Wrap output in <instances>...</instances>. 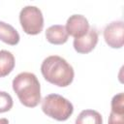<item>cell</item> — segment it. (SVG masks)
I'll use <instances>...</instances> for the list:
<instances>
[{"mask_svg": "<svg viewBox=\"0 0 124 124\" xmlns=\"http://www.w3.org/2000/svg\"><path fill=\"white\" fill-rule=\"evenodd\" d=\"M41 72L46 81L59 87L70 85L75 76L73 67L58 55H50L45 58L41 65Z\"/></svg>", "mask_w": 124, "mask_h": 124, "instance_id": "1", "label": "cell"}, {"mask_svg": "<svg viewBox=\"0 0 124 124\" xmlns=\"http://www.w3.org/2000/svg\"><path fill=\"white\" fill-rule=\"evenodd\" d=\"M13 89L20 103L27 108H35L41 102V85L33 73L18 74L13 79Z\"/></svg>", "mask_w": 124, "mask_h": 124, "instance_id": "2", "label": "cell"}, {"mask_svg": "<svg viewBox=\"0 0 124 124\" xmlns=\"http://www.w3.org/2000/svg\"><path fill=\"white\" fill-rule=\"evenodd\" d=\"M42 110L57 121L67 120L74 111L73 104L58 94H48L42 100Z\"/></svg>", "mask_w": 124, "mask_h": 124, "instance_id": "3", "label": "cell"}, {"mask_svg": "<svg viewBox=\"0 0 124 124\" xmlns=\"http://www.w3.org/2000/svg\"><path fill=\"white\" fill-rule=\"evenodd\" d=\"M19 22L23 31L28 35H37L44 27L42 11L36 6H25L19 13Z\"/></svg>", "mask_w": 124, "mask_h": 124, "instance_id": "4", "label": "cell"}, {"mask_svg": "<svg viewBox=\"0 0 124 124\" xmlns=\"http://www.w3.org/2000/svg\"><path fill=\"white\" fill-rule=\"evenodd\" d=\"M104 39L108 46L120 48L124 44V23L122 20L112 21L104 30Z\"/></svg>", "mask_w": 124, "mask_h": 124, "instance_id": "5", "label": "cell"}, {"mask_svg": "<svg viewBox=\"0 0 124 124\" xmlns=\"http://www.w3.org/2000/svg\"><path fill=\"white\" fill-rule=\"evenodd\" d=\"M66 31L68 35L75 39L84 36L89 30V23L87 18L82 15H73L66 22Z\"/></svg>", "mask_w": 124, "mask_h": 124, "instance_id": "6", "label": "cell"}, {"mask_svg": "<svg viewBox=\"0 0 124 124\" xmlns=\"http://www.w3.org/2000/svg\"><path fill=\"white\" fill-rule=\"evenodd\" d=\"M98 38L97 30L94 28H89L88 32L84 36L74 40V48L78 53H88L95 48L98 43Z\"/></svg>", "mask_w": 124, "mask_h": 124, "instance_id": "7", "label": "cell"}, {"mask_svg": "<svg viewBox=\"0 0 124 124\" xmlns=\"http://www.w3.org/2000/svg\"><path fill=\"white\" fill-rule=\"evenodd\" d=\"M68 37L69 35L64 25H51L46 31V38L52 45H63L68 41Z\"/></svg>", "mask_w": 124, "mask_h": 124, "instance_id": "8", "label": "cell"}, {"mask_svg": "<svg viewBox=\"0 0 124 124\" xmlns=\"http://www.w3.org/2000/svg\"><path fill=\"white\" fill-rule=\"evenodd\" d=\"M18 32L11 25L4 21H0V40L8 45L16 46L19 42Z\"/></svg>", "mask_w": 124, "mask_h": 124, "instance_id": "9", "label": "cell"}, {"mask_svg": "<svg viewBox=\"0 0 124 124\" xmlns=\"http://www.w3.org/2000/svg\"><path fill=\"white\" fill-rule=\"evenodd\" d=\"M15 57L12 52L1 49L0 50V78L8 76L15 68Z\"/></svg>", "mask_w": 124, "mask_h": 124, "instance_id": "10", "label": "cell"}, {"mask_svg": "<svg viewBox=\"0 0 124 124\" xmlns=\"http://www.w3.org/2000/svg\"><path fill=\"white\" fill-rule=\"evenodd\" d=\"M75 124H103V118L97 110L84 109L78 115Z\"/></svg>", "mask_w": 124, "mask_h": 124, "instance_id": "11", "label": "cell"}, {"mask_svg": "<svg viewBox=\"0 0 124 124\" xmlns=\"http://www.w3.org/2000/svg\"><path fill=\"white\" fill-rule=\"evenodd\" d=\"M14 105V101L12 96L5 92V91H0V113L9 111Z\"/></svg>", "mask_w": 124, "mask_h": 124, "instance_id": "12", "label": "cell"}, {"mask_svg": "<svg viewBox=\"0 0 124 124\" xmlns=\"http://www.w3.org/2000/svg\"><path fill=\"white\" fill-rule=\"evenodd\" d=\"M111 111L124 112V94L122 92L113 96L111 100Z\"/></svg>", "mask_w": 124, "mask_h": 124, "instance_id": "13", "label": "cell"}, {"mask_svg": "<svg viewBox=\"0 0 124 124\" xmlns=\"http://www.w3.org/2000/svg\"><path fill=\"white\" fill-rule=\"evenodd\" d=\"M108 124H124V112L110 111Z\"/></svg>", "mask_w": 124, "mask_h": 124, "instance_id": "14", "label": "cell"}, {"mask_svg": "<svg viewBox=\"0 0 124 124\" xmlns=\"http://www.w3.org/2000/svg\"><path fill=\"white\" fill-rule=\"evenodd\" d=\"M0 124H9V120L7 118H0Z\"/></svg>", "mask_w": 124, "mask_h": 124, "instance_id": "15", "label": "cell"}]
</instances>
